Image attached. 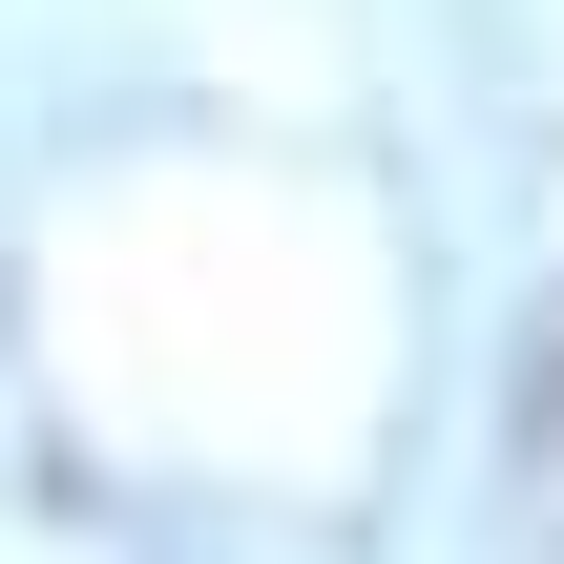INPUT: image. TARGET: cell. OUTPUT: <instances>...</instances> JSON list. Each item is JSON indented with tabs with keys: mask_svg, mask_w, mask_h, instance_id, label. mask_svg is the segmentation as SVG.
<instances>
[{
	"mask_svg": "<svg viewBox=\"0 0 564 564\" xmlns=\"http://www.w3.org/2000/svg\"><path fill=\"white\" fill-rule=\"evenodd\" d=\"M502 460H523V523H544V564H564V293H544V335H523V398H502Z\"/></svg>",
	"mask_w": 564,
	"mask_h": 564,
	"instance_id": "cell-1",
	"label": "cell"
}]
</instances>
